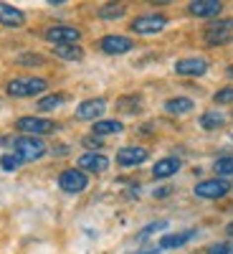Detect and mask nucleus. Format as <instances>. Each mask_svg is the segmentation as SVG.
<instances>
[{"label":"nucleus","instance_id":"obj_10","mask_svg":"<svg viewBox=\"0 0 233 254\" xmlns=\"http://www.w3.org/2000/svg\"><path fill=\"white\" fill-rule=\"evenodd\" d=\"M175 71L180 76H203L208 71V61L200 56H190V59H180L175 64Z\"/></svg>","mask_w":233,"mask_h":254},{"label":"nucleus","instance_id":"obj_4","mask_svg":"<svg viewBox=\"0 0 233 254\" xmlns=\"http://www.w3.org/2000/svg\"><path fill=\"white\" fill-rule=\"evenodd\" d=\"M18 130H23L26 135H51L58 130V125L53 120H44V117H20L18 120Z\"/></svg>","mask_w":233,"mask_h":254},{"label":"nucleus","instance_id":"obj_8","mask_svg":"<svg viewBox=\"0 0 233 254\" xmlns=\"http://www.w3.org/2000/svg\"><path fill=\"white\" fill-rule=\"evenodd\" d=\"M167 26V18L165 15H140L132 20V31L142 33V36H150V33H160Z\"/></svg>","mask_w":233,"mask_h":254},{"label":"nucleus","instance_id":"obj_17","mask_svg":"<svg viewBox=\"0 0 233 254\" xmlns=\"http://www.w3.org/2000/svg\"><path fill=\"white\" fill-rule=\"evenodd\" d=\"M195 237V231H178V234H165L157 244V249H175V247H183L187 244L190 239Z\"/></svg>","mask_w":233,"mask_h":254},{"label":"nucleus","instance_id":"obj_31","mask_svg":"<svg viewBox=\"0 0 233 254\" xmlns=\"http://www.w3.org/2000/svg\"><path fill=\"white\" fill-rule=\"evenodd\" d=\"M228 234H231V237H233V221H231V224H228Z\"/></svg>","mask_w":233,"mask_h":254},{"label":"nucleus","instance_id":"obj_1","mask_svg":"<svg viewBox=\"0 0 233 254\" xmlns=\"http://www.w3.org/2000/svg\"><path fill=\"white\" fill-rule=\"evenodd\" d=\"M46 89H48V81L41 79V76H18V79H10L8 87H5V92L10 97H20V99L36 97V94L46 92Z\"/></svg>","mask_w":233,"mask_h":254},{"label":"nucleus","instance_id":"obj_29","mask_svg":"<svg viewBox=\"0 0 233 254\" xmlns=\"http://www.w3.org/2000/svg\"><path fill=\"white\" fill-rule=\"evenodd\" d=\"M167 224L165 221H157V224H150V226H147V229H142V234H140V239H144V237H150L152 234V231H157V229H165Z\"/></svg>","mask_w":233,"mask_h":254},{"label":"nucleus","instance_id":"obj_32","mask_svg":"<svg viewBox=\"0 0 233 254\" xmlns=\"http://www.w3.org/2000/svg\"><path fill=\"white\" fill-rule=\"evenodd\" d=\"M231 137H233V135H231Z\"/></svg>","mask_w":233,"mask_h":254},{"label":"nucleus","instance_id":"obj_14","mask_svg":"<svg viewBox=\"0 0 233 254\" xmlns=\"http://www.w3.org/2000/svg\"><path fill=\"white\" fill-rule=\"evenodd\" d=\"M23 10L10 5V3H0V26H5V28H18V26H23Z\"/></svg>","mask_w":233,"mask_h":254},{"label":"nucleus","instance_id":"obj_28","mask_svg":"<svg viewBox=\"0 0 233 254\" xmlns=\"http://www.w3.org/2000/svg\"><path fill=\"white\" fill-rule=\"evenodd\" d=\"M208 254H233V247L231 244H213L208 249Z\"/></svg>","mask_w":233,"mask_h":254},{"label":"nucleus","instance_id":"obj_25","mask_svg":"<svg viewBox=\"0 0 233 254\" xmlns=\"http://www.w3.org/2000/svg\"><path fill=\"white\" fill-rule=\"evenodd\" d=\"M20 163H23V160H20L15 153H5L3 158H0V168H3V171H8V173L18 171V168H20Z\"/></svg>","mask_w":233,"mask_h":254},{"label":"nucleus","instance_id":"obj_26","mask_svg":"<svg viewBox=\"0 0 233 254\" xmlns=\"http://www.w3.org/2000/svg\"><path fill=\"white\" fill-rule=\"evenodd\" d=\"M99 15H101V18H122V15H124V5H119V3L101 5V8H99Z\"/></svg>","mask_w":233,"mask_h":254},{"label":"nucleus","instance_id":"obj_22","mask_svg":"<svg viewBox=\"0 0 233 254\" xmlns=\"http://www.w3.org/2000/svg\"><path fill=\"white\" fill-rule=\"evenodd\" d=\"M117 107L122 110V112H140L142 110V99L140 97H122L119 102H117Z\"/></svg>","mask_w":233,"mask_h":254},{"label":"nucleus","instance_id":"obj_7","mask_svg":"<svg viewBox=\"0 0 233 254\" xmlns=\"http://www.w3.org/2000/svg\"><path fill=\"white\" fill-rule=\"evenodd\" d=\"M46 38L56 46H74L81 38V31L74 28V26H53V28L46 31Z\"/></svg>","mask_w":233,"mask_h":254},{"label":"nucleus","instance_id":"obj_5","mask_svg":"<svg viewBox=\"0 0 233 254\" xmlns=\"http://www.w3.org/2000/svg\"><path fill=\"white\" fill-rule=\"evenodd\" d=\"M228 190H231V183H228V181H223V178H210V181H200V183L195 186V196H198V198L216 201V198L228 196Z\"/></svg>","mask_w":233,"mask_h":254},{"label":"nucleus","instance_id":"obj_21","mask_svg":"<svg viewBox=\"0 0 233 254\" xmlns=\"http://www.w3.org/2000/svg\"><path fill=\"white\" fill-rule=\"evenodd\" d=\"M53 54H56L58 59H66V61H79V59L84 56V51H81L79 46H56Z\"/></svg>","mask_w":233,"mask_h":254},{"label":"nucleus","instance_id":"obj_15","mask_svg":"<svg viewBox=\"0 0 233 254\" xmlns=\"http://www.w3.org/2000/svg\"><path fill=\"white\" fill-rule=\"evenodd\" d=\"M147 160V150L144 147H122V150L117 153V163L130 168V165H140Z\"/></svg>","mask_w":233,"mask_h":254},{"label":"nucleus","instance_id":"obj_30","mask_svg":"<svg viewBox=\"0 0 233 254\" xmlns=\"http://www.w3.org/2000/svg\"><path fill=\"white\" fill-rule=\"evenodd\" d=\"M18 61L20 64H44V59H41V56H20Z\"/></svg>","mask_w":233,"mask_h":254},{"label":"nucleus","instance_id":"obj_6","mask_svg":"<svg viewBox=\"0 0 233 254\" xmlns=\"http://www.w3.org/2000/svg\"><path fill=\"white\" fill-rule=\"evenodd\" d=\"M58 186H61V190H66V193H81V190L89 186V178L84 171L71 168V171H63L58 176Z\"/></svg>","mask_w":233,"mask_h":254},{"label":"nucleus","instance_id":"obj_20","mask_svg":"<svg viewBox=\"0 0 233 254\" xmlns=\"http://www.w3.org/2000/svg\"><path fill=\"white\" fill-rule=\"evenodd\" d=\"M122 130H124V127L117 120H101V122L94 125V135H117Z\"/></svg>","mask_w":233,"mask_h":254},{"label":"nucleus","instance_id":"obj_9","mask_svg":"<svg viewBox=\"0 0 233 254\" xmlns=\"http://www.w3.org/2000/svg\"><path fill=\"white\" fill-rule=\"evenodd\" d=\"M99 49H101L104 54L117 56V54H127V51H132V49H135V44H132V38H127V36H104V38L99 41Z\"/></svg>","mask_w":233,"mask_h":254},{"label":"nucleus","instance_id":"obj_16","mask_svg":"<svg viewBox=\"0 0 233 254\" xmlns=\"http://www.w3.org/2000/svg\"><path fill=\"white\" fill-rule=\"evenodd\" d=\"M178 171H180V160H178V158H162V160L155 163L152 176H155V178H170V176H175Z\"/></svg>","mask_w":233,"mask_h":254},{"label":"nucleus","instance_id":"obj_18","mask_svg":"<svg viewBox=\"0 0 233 254\" xmlns=\"http://www.w3.org/2000/svg\"><path fill=\"white\" fill-rule=\"evenodd\" d=\"M193 107H195L193 99H187V97H175V99L165 102V112L167 115H187Z\"/></svg>","mask_w":233,"mask_h":254},{"label":"nucleus","instance_id":"obj_23","mask_svg":"<svg viewBox=\"0 0 233 254\" xmlns=\"http://www.w3.org/2000/svg\"><path fill=\"white\" fill-rule=\"evenodd\" d=\"M63 102H66L63 94H48V97H44L38 102V110H56V107H61Z\"/></svg>","mask_w":233,"mask_h":254},{"label":"nucleus","instance_id":"obj_13","mask_svg":"<svg viewBox=\"0 0 233 254\" xmlns=\"http://www.w3.org/2000/svg\"><path fill=\"white\" fill-rule=\"evenodd\" d=\"M104 110H107V102L104 99H87V102H81L79 107H76V117L79 120H96L104 115Z\"/></svg>","mask_w":233,"mask_h":254},{"label":"nucleus","instance_id":"obj_3","mask_svg":"<svg viewBox=\"0 0 233 254\" xmlns=\"http://www.w3.org/2000/svg\"><path fill=\"white\" fill-rule=\"evenodd\" d=\"M233 38V18L228 20H216L205 28V44L210 46H223Z\"/></svg>","mask_w":233,"mask_h":254},{"label":"nucleus","instance_id":"obj_2","mask_svg":"<svg viewBox=\"0 0 233 254\" xmlns=\"http://www.w3.org/2000/svg\"><path fill=\"white\" fill-rule=\"evenodd\" d=\"M13 150H15V155L23 160V163H31V160H38V158L46 155V145L41 142V137L20 135V137H15V142H13Z\"/></svg>","mask_w":233,"mask_h":254},{"label":"nucleus","instance_id":"obj_19","mask_svg":"<svg viewBox=\"0 0 233 254\" xmlns=\"http://www.w3.org/2000/svg\"><path fill=\"white\" fill-rule=\"evenodd\" d=\"M226 125V115L223 112H216V110H210L200 117V127L203 130H218V127Z\"/></svg>","mask_w":233,"mask_h":254},{"label":"nucleus","instance_id":"obj_12","mask_svg":"<svg viewBox=\"0 0 233 254\" xmlns=\"http://www.w3.org/2000/svg\"><path fill=\"white\" fill-rule=\"evenodd\" d=\"M79 168L81 171H92V173H104L109 168V158L101 153H84L79 158Z\"/></svg>","mask_w":233,"mask_h":254},{"label":"nucleus","instance_id":"obj_27","mask_svg":"<svg viewBox=\"0 0 233 254\" xmlns=\"http://www.w3.org/2000/svg\"><path fill=\"white\" fill-rule=\"evenodd\" d=\"M218 104H226V102H233V87H226V89H221V92H216V97H213Z\"/></svg>","mask_w":233,"mask_h":254},{"label":"nucleus","instance_id":"obj_11","mask_svg":"<svg viewBox=\"0 0 233 254\" xmlns=\"http://www.w3.org/2000/svg\"><path fill=\"white\" fill-rule=\"evenodd\" d=\"M221 10H223V3H218V0H193L187 5V13L195 18H213Z\"/></svg>","mask_w":233,"mask_h":254},{"label":"nucleus","instance_id":"obj_24","mask_svg":"<svg viewBox=\"0 0 233 254\" xmlns=\"http://www.w3.org/2000/svg\"><path fill=\"white\" fill-rule=\"evenodd\" d=\"M213 171H216L218 176H233V158H231V155L218 158V160L213 163Z\"/></svg>","mask_w":233,"mask_h":254}]
</instances>
